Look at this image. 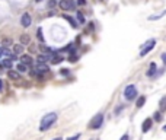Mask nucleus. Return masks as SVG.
Returning a JSON list of instances; mask_svg holds the SVG:
<instances>
[{
  "instance_id": "obj_1",
  "label": "nucleus",
  "mask_w": 166,
  "mask_h": 140,
  "mask_svg": "<svg viewBox=\"0 0 166 140\" xmlns=\"http://www.w3.org/2000/svg\"><path fill=\"white\" fill-rule=\"evenodd\" d=\"M57 113H50L47 114L45 117H42V120H41V124H40V131H47V130H50L51 127L54 126V123L57 121Z\"/></svg>"
},
{
  "instance_id": "obj_2",
  "label": "nucleus",
  "mask_w": 166,
  "mask_h": 140,
  "mask_svg": "<svg viewBox=\"0 0 166 140\" xmlns=\"http://www.w3.org/2000/svg\"><path fill=\"white\" fill-rule=\"evenodd\" d=\"M102 123H104V114L99 113V114H96L92 118V121L89 123V128H90V130H98V128L102 126Z\"/></svg>"
},
{
  "instance_id": "obj_3",
  "label": "nucleus",
  "mask_w": 166,
  "mask_h": 140,
  "mask_svg": "<svg viewBox=\"0 0 166 140\" xmlns=\"http://www.w3.org/2000/svg\"><path fill=\"white\" fill-rule=\"evenodd\" d=\"M154 45H156V40H154V38L149 40L146 44L143 45V48H141V51H140V57H144L146 54H149L153 48H154Z\"/></svg>"
},
{
  "instance_id": "obj_4",
  "label": "nucleus",
  "mask_w": 166,
  "mask_h": 140,
  "mask_svg": "<svg viewBox=\"0 0 166 140\" xmlns=\"http://www.w3.org/2000/svg\"><path fill=\"white\" fill-rule=\"evenodd\" d=\"M124 96H125L127 101H133L136 96H137V88L134 85H128L124 91Z\"/></svg>"
},
{
  "instance_id": "obj_5",
  "label": "nucleus",
  "mask_w": 166,
  "mask_h": 140,
  "mask_svg": "<svg viewBox=\"0 0 166 140\" xmlns=\"http://www.w3.org/2000/svg\"><path fill=\"white\" fill-rule=\"evenodd\" d=\"M58 6L63 10H72V9H74V0H60Z\"/></svg>"
},
{
  "instance_id": "obj_6",
  "label": "nucleus",
  "mask_w": 166,
  "mask_h": 140,
  "mask_svg": "<svg viewBox=\"0 0 166 140\" xmlns=\"http://www.w3.org/2000/svg\"><path fill=\"white\" fill-rule=\"evenodd\" d=\"M31 22H32V19H31V15L29 13H23L20 16V25L23 28H28L31 25Z\"/></svg>"
},
{
  "instance_id": "obj_7",
  "label": "nucleus",
  "mask_w": 166,
  "mask_h": 140,
  "mask_svg": "<svg viewBox=\"0 0 166 140\" xmlns=\"http://www.w3.org/2000/svg\"><path fill=\"white\" fill-rule=\"evenodd\" d=\"M48 72H50V67L47 66L45 63H38V66H37V73L44 74V73H48Z\"/></svg>"
},
{
  "instance_id": "obj_8",
  "label": "nucleus",
  "mask_w": 166,
  "mask_h": 140,
  "mask_svg": "<svg viewBox=\"0 0 166 140\" xmlns=\"http://www.w3.org/2000/svg\"><path fill=\"white\" fill-rule=\"evenodd\" d=\"M152 124H153V121L150 120V118H146V120L143 121V126H141V130H143V133H147V131L152 128Z\"/></svg>"
},
{
  "instance_id": "obj_9",
  "label": "nucleus",
  "mask_w": 166,
  "mask_h": 140,
  "mask_svg": "<svg viewBox=\"0 0 166 140\" xmlns=\"http://www.w3.org/2000/svg\"><path fill=\"white\" fill-rule=\"evenodd\" d=\"M7 77L9 79H12V80H19L20 79V74H19V72H15V70H7Z\"/></svg>"
},
{
  "instance_id": "obj_10",
  "label": "nucleus",
  "mask_w": 166,
  "mask_h": 140,
  "mask_svg": "<svg viewBox=\"0 0 166 140\" xmlns=\"http://www.w3.org/2000/svg\"><path fill=\"white\" fill-rule=\"evenodd\" d=\"M50 60H51V63H54V64H58V63H61V61L64 60V59H63V57H61V56H58V54H51V59H50Z\"/></svg>"
},
{
  "instance_id": "obj_11",
  "label": "nucleus",
  "mask_w": 166,
  "mask_h": 140,
  "mask_svg": "<svg viewBox=\"0 0 166 140\" xmlns=\"http://www.w3.org/2000/svg\"><path fill=\"white\" fill-rule=\"evenodd\" d=\"M165 15H166V9H165V10H162V12H160V13H157V15H150V16H149V20H157V19H162V18H163Z\"/></svg>"
},
{
  "instance_id": "obj_12",
  "label": "nucleus",
  "mask_w": 166,
  "mask_h": 140,
  "mask_svg": "<svg viewBox=\"0 0 166 140\" xmlns=\"http://www.w3.org/2000/svg\"><path fill=\"white\" fill-rule=\"evenodd\" d=\"M51 59V54H40L38 56V63H47Z\"/></svg>"
},
{
  "instance_id": "obj_13",
  "label": "nucleus",
  "mask_w": 166,
  "mask_h": 140,
  "mask_svg": "<svg viewBox=\"0 0 166 140\" xmlns=\"http://www.w3.org/2000/svg\"><path fill=\"white\" fill-rule=\"evenodd\" d=\"M20 60H22V63H25L26 66H29V64L32 63V57H31V56H28V54H22Z\"/></svg>"
},
{
  "instance_id": "obj_14",
  "label": "nucleus",
  "mask_w": 166,
  "mask_h": 140,
  "mask_svg": "<svg viewBox=\"0 0 166 140\" xmlns=\"http://www.w3.org/2000/svg\"><path fill=\"white\" fill-rule=\"evenodd\" d=\"M13 53L15 54H22L23 53V44H13Z\"/></svg>"
},
{
  "instance_id": "obj_15",
  "label": "nucleus",
  "mask_w": 166,
  "mask_h": 140,
  "mask_svg": "<svg viewBox=\"0 0 166 140\" xmlns=\"http://www.w3.org/2000/svg\"><path fill=\"white\" fill-rule=\"evenodd\" d=\"M2 66L5 67V69H7V70H10L13 64H12V60H10V59H6V60L2 61Z\"/></svg>"
},
{
  "instance_id": "obj_16",
  "label": "nucleus",
  "mask_w": 166,
  "mask_h": 140,
  "mask_svg": "<svg viewBox=\"0 0 166 140\" xmlns=\"http://www.w3.org/2000/svg\"><path fill=\"white\" fill-rule=\"evenodd\" d=\"M156 70H157L156 63H150V69H149V72H147V76H153V74L156 73Z\"/></svg>"
},
{
  "instance_id": "obj_17",
  "label": "nucleus",
  "mask_w": 166,
  "mask_h": 140,
  "mask_svg": "<svg viewBox=\"0 0 166 140\" xmlns=\"http://www.w3.org/2000/svg\"><path fill=\"white\" fill-rule=\"evenodd\" d=\"M63 18H64L66 20H69V23H70V25H72L73 28H77V22H76V20H74L72 16H67V15H64Z\"/></svg>"
},
{
  "instance_id": "obj_18",
  "label": "nucleus",
  "mask_w": 166,
  "mask_h": 140,
  "mask_svg": "<svg viewBox=\"0 0 166 140\" xmlns=\"http://www.w3.org/2000/svg\"><path fill=\"white\" fill-rule=\"evenodd\" d=\"M159 109H160V113L166 111V96H163V98L160 99V102H159Z\"/></svg>"
},
{
  "instance_id": "obj_19",
  "label": "nucleus",
  "mask_w": 166,
  "mask_h": 140,
  "mask_svg": "<svg viewBox=\"0 0 166 140\" xmlns=\"http://www.w3.org/2000/svg\"><path fill=\"white\" fill-rule=\"evenodd\" d=\"M2 44H3V47H12L13 45V40L12 38H3Z\"/></svg>"
},
{
  "instance_id": "obj_20",
  "label": "nucleus",
  "mask_w": 166,
  "mask_h": 140,
  "mask_svg": "<svg viewBox=\"0 0 166 140\" xmlns=\"http://www.w3.org/2000/svg\"><path fill=\"white\" fill-rule=\"evenodd\" d=\"M16 69H18V72H19V73H23V72H26L28 66L25 64V63H19V64L16 66Z\"/></svg>"
},
{
  "instance_id": "obj_21",
  "label": "nucleus",
  "mask_w": 166,
  "mask_h": 140,
  "mask_svg": "<svg viewBox=\"0 0 166 140\" xmlns=\"http://www.w3.org/2000/svg\"><path fill=\"white\" fill-rule=\"evenodd\" d=\"M144 102H146V96H140L137 99V102H136V105H137V108H141L144 105Z\"/></svg>"
},
{
  "instance_id": "obj_22",
  "label": "nucleus",
  "mask_w": 166,
  "mask_h": 140,
  "mask_svg": "<svg viewBox=\"0 0 166 140\" xmlns=\"http://www.w3.org/2000/svg\"><path fill=\"white\" fill-rule=\"evenodd\" d=\"M28 42H29V37H28L26 34L20 35V44H28Z\"/></svg>"
},
{
  "instance_id": "obj_23",
  "label": "nucleus",
  "mask_w": 166,
  "mask_h": 140,
  "mask_svg": "<svg viewBox=\"0 0 166 140\" xmlns=\"http://www.w3.org/2000/svg\"><path fill=\"white\" fill-rule=\"evenodd\" d=\"M37 37H38V40H40L41 42H44V35H42V29H41V28L37 29Z\"/></svg>"
},
{
  "instance_id": "obj_24",
  "label": "nucleus",
  "mask_w": 166,
  "mask_h": 140,
  "mask_svg": "<svg viewBox=\"0 0 166 140\" xmlns=\"http://www.w3.org/2000/svg\"><path fill=\"white\" fill-rule=\"evenodd\" d=\"M77 19H79L80 23H85V18H83V15H82V12H77Z\"/></svg>"
},
{
  "instance_id": "obj_25",
  "label": "nucleus",
  "mask_w": 166,
  "mask_h": 140,
  "mask_svg": "<svg viewBox=\"0 0 166 140\" xmlns=\"http://www.w3.org/2000/svg\"><path fill=\"white\" fill-rule=\"evenodd\" d=\"M153 117H154V120H156V121H160V120H162V115H160L159 111H157V113H154V115H153Z\"/></svg>"
},
{
  "instance_id": "obj_26",
  "label": "nucleus",
  "mask_w": 166,
  "mask_h": 140,
  "mask_svg": "<svg viewBox=\"0 0 166 140\" xmlns=\"http://www.w3.org/2000/svg\"><path fill=\"white\" fill-rule=\"evenodd\" d=\"M69 60L72 61V63H74V61H77V56H74V54H72V56H70V59H69Z\"/></svg>"
},
{
  "instance_id": "obj_27",
  "label": "nucleus",
  "mask_w": 166,
  "mask_h": 140,
  "mask_svg": "<svg viewBox=\"0 0 166 140\" xmlns=\"http://www.w3.org/2000/svg\"><path fill=\"white\" fill-rule=\"evenodd\" d=\"M55 6V0H50L48 2V7H54Z\"/></svg>"
},
{
  "instance_id": "obj_28",
  "label": "nucleus",
  "mask_w": 166,
  "mask_h": 140,
  "mask_svg": "<svg viewBox=\"0 0 166 140\" xmlns=\"http://www.w3.org/2000/svg\"><path fill=\"white\" fill-rule=\"evenodd\" d=\"M77 5L79 6H85L86 5V0H77Z\"/></svg>"
},
{
  "instance_id": "obj_29",
  "label": "nucleus",
  "mask_w": 166,
  "mask_h": 140,
  "mask_svg": "<svg viewBox=\"0 0 166 140\" xmlns=\"http://www.w3.org/2000/svg\"><path fill=\"white\" fill-rule=\"evenodd\" d=\"M160 59H162V61H163V63H165V64H166V53H163V54H162V57H160Z\"/></svg>"
},
{
  "instance_id": "obj_30",
  "label": "nucleus",
  "mask_w": 166,
  "mask_h": 140,
  "mask_svg": "<svg viewBox=\"0 0 166 140\" xmlns=\"http://www.w3.org/2000/svg\"><path fill=\"white\" fill-rule=\"evenodd\" d=\"M61 74H64V76L69 74V70H67V69H61Z\"/></svg>"
},
{
  "instance_id": "obj_31",
  "label": "nucleus",
  "mask_w": 166,
  "mask_h": 140,
  "mask_svg": "<svg viewBox=\"0 0 166 140\" xmlns=\"http://www.w3.org/2000/svg\"><path fill=\"white\" fill-rule=\"evenodd\" d=\"M80 137V134H76V136H74V137H70V139H67V140H77Z\"/></svg>"
},
{
  "instance_id": "obj_32",
  "label": "nucleus",
  "mask_w": 166,
  "mask_h": 140,
  "mask_svg": "<svg viewBox=\"0 0 166 140\" xmlns=\"http://www.w3.org/2000/svg\"><path fill=\"white\" fill-rule=\"evenodd\" d=\"M120 140H130V137H128V134H124V136H122Z\"/></svg>"
},
{
  "instance_id": "obj_33",
  "label": "nucleus",
  "mask_w": 166,
  "mask_h": 140,
  "mask_svg": "<svg viewBox=\"0 0 166 140\" xmlns=\"http://www.w3.org/2000/svg\"><path fill=\"white\" fill-rule=\"evenodd\" d=\"M122 108H124V107H118V108H117V109H115V113H120V111H121V109H122Z\"/></svg>"
},
{
  "instance_id": "obj_34",
  "label": "nucleus",
  "mask_w": 166,
  "mask_h": 140,
  "mask_svg": "<svg viewBox=\"0 0 166 140\" xmlns=\"http://www.w3.org/2000/svg\"><path fill=\"white\" fill-rule=\"evenodd\" d=\"M2 89H3V80L0 79V91H2Z\"/></svg>"
},
{
  "instance_id": "obj_35",
  "label": "nucleus",
  "mask_w": 166,
  "mask_h": 140,
  "mask_svg": "<svg viewBox=\"0 0 166 140\" xmlns=\"http://www.w3.org/2000/svg\"><path fill=\"white\" fill-rule=\"evenodd\" d=\"M54 140H63V139H61V137H57V139H54Z\"/></svg>"
},
{
  "instance_id": "obj_36",
  "label": "nucleus",
  "mask_w": 166,
  "mask_h": 140,
  "mask_svg": "<svg viewBox=\"0 0 166 140\" xmlns=\"http://www.w3.org/2000/svg\"><path fill=\"white\" fill-rule=\"evenodd\" d=\"M163 131H166V124H165V127H163Z\"/></svg>"
},
{
  "instance_id": "obj_37",
  "label": "nucleus",
  "mask_w": 166,
  "mask_h": 140,
  "mask_svg": "<svg viewBox=\"0 0 166 140\" xmlns=\"http://www.w3.org/2000/svg\"><path fill=\"white\" fill-rule=\"evenodd\" d=\"M35 2H38V3H40V2H42V0H35Z\"/></svg>"
}]
</instances>
